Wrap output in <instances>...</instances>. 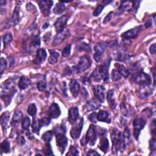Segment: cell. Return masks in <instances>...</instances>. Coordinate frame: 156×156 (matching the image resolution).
Wrapping results in <instances>:
<instances>
[{"label": "cell", "mask_w": 156, "mask_h": 156, "mask_svg": "<svg viewBox=\"0 0 156 156\" xmlns=\"http://www.w3.org/2000/svg\"><path fill=\"white\" fill-rule=\"evenodd\" d=\"M17 91L15 89V81L13 79H9L1 86V98L8 106L11 101L12 98Z\"/></svg>", "instance_id": "cell-1"}, {"label": "cell", "mask_w": 156, "mask_h": 156, "mask_svg": "<svg viewBox=\"0 0 156 156\" xmlns=\"http://www.w3.org/2000/svg\"><path fill=\"white\" fill-rule=\"evenodd\" d=\"M112 142V151L113 153L118 154L120 151L123 152L126 149V142L124 141L123 134L117 129H113L111 133Z\"/></svg>", "instance_id": "cell-2"}, {"label": "cell", "mask_w": 156, "mask_h": 156, "mask_svg": "<svg viewBox=\"0 0 156 156\" xmlns=\"http://www.w3.org/2000/svg\"><path fill=\"white\" fill-rule=\"evenodd\" d=\"M109 62H105L104 64L98 65L92 73L90 79H92L97 82H99L102 80L104 82H108L109 78Z\"/></svg>", "instance_id": "cell-3"}, {"label": "cell", "mask_w": 156, "mask_h": 156, "mask_svg": "<svg viewBox=\"0 0 156 156\" xmlns=\"http://www.w3.org/2000/svg\"><path fill=\"white\" fill-rule=\"evenodd\" d=\"M134 81L140 86H150L151 84V76L143 71H140L133 77Z\"/></svg>", "instance_id": "cell-4"}, {"label": "cell", "mask_w": 156, "mask_h": 156, "mask_svg": "<svg viewBox=\"0 0 156 156\" xmlns=\"http://www.w3.org/2000/svg\"><path fill=\"white\" fill-rule=\"evenodd\" d=\"M91 65V60L87 56H83L80 58L78 65L75 67L74 70L79 73L84 72L88 70Z\"/></svg>", "instance_id": "cell-5"}, {"label": "cell", "mask_w": 156, "mask_h": 156, "mask_svg": "<svg viewBox=\"0 0 156 156\" xmlns=\"http://www.w3.org/2000/svg\"><path fill=\"white\" fill-rule=\"evenodd\" d=\"M54 134L56 136L57 148L62 154H64L68 144V139L65 136V132H58Z\"/></svg>", "instance_id": "cell-6"}, {"label": "cell", "mask_w": 156, "mask_h": 156, "mask_svg": "<svg viewBox=\"0 0 156 156\" xmlns=\"http://www.w3.org/2000/svg\"><path fill=\"white\" fill-rule=\"evenodd\" d=\"M141 30H142L141 26L135 27L134 28H132L130 30L126 31V32L123 33L121 34V37L124 41H129L132 39H135L139 36Z\"/></svg>", "instance_id": "cell-7"}, {"label": "cell", "mask_w": 156, "mask_h": 156, "mask_svg": "<svg viewBox=\"0 0 156 156\" xmlns=\"http://www.w3.org/2000/svg\"><path fill=\"white\" fill-rule=\"evenodd\" d=\"M97 140V132H96V127L91 124L88 129L86 136V143L89 144L91 146L95 145Z\"/></svg>", "instance_id": "cell-8"}, {"label": "cell", "mask_w": 156, "mask_h": 156, "mask_svg": "<svg viewBox=\"0 0 156 156\" xmlns=\"http://www.w3.org/2000/svg\"><path fill=\"white\" fill-rule=\"evenodd\" d=\"M145 124H146V121L142 118H137L134 120V136L137 140H138L140 132L144 128Z\"/></svg>", "instance_id": "cell-9"}, {"label": "cell", "mask_w": 156, "mask_h": 156, "mask_svg": "<svg viewBox=\"0 0 156 156\" xmlns=\"http://www.w3.org/2000/svg\"><path fill=\"white\" fill-rule=\"evenodd\" d=\"M107 46V45L105 43H99L95 46V54L93 55V57H94L95 60L98 63L102 60L103 54L106 49Z\"/></svg>", "instance_id": "cell-10"}, {"label": "cell", "mask_w": 156, "mask_h": 156, "mask_svg": "<svg viewBox=\"0 0 156 156\" xmlns=\"http://www.w3.org/2000/svg\"><path fill=\"white\" fill-rule=\"evenodd\" d=\"M104 129H101V131L99 132V136L101 137V139L98 144V148L100 150L103 151L104 153L108 152L109 147V140L106 137V131Z\"/></svg>", "instance_id": "cell-11"}, {"label": "cell", "mask_w": 156, "mask_h": 156, "mask_svg": "<svg viewBox=\"0 0 156 156\" xmlns=\"http://www.w3.org/2000/svg\"><path fill=\"white\" fill-rule=\"evenodd\" d=\"M83 125H84V119L81 118L79 122H78L70 131L71 137L73 139L76 140L79 138L83 128Z\"/></svg>", "instance_id": "cell-12"}, {"label": "cell", "mask_w": 156, "mask_h": 156, "mask_svg": "<svg viewBox=\"0 0 156 156\" xmlns=\"http://www.w3.org/2000/svg\"><path fill=\"white\" fill-rule=\"evenodd\" d=\"M70 34L69 30L67 29H64V30L60 31V32L58 33L53 41V46H57L60 45L67 38H68L70 37Z\"/></svg>", "instance_id": "cell-13"}, {"label": "cell", "mask_w": 156, "mask_h": 156, "mask_svg": "<svg viewBox=\"0 0 156 156\" xmlns=\"http://www.w3.org/2000/svg\"><path fill=\"white\" fill-rule=\"evenodd\" d=\"M68 19L69 17L67 15H62L57 19L56 22L54 24V26L56 29V30L57 33L60 32V31L65 29V26L67 23Z\"/></svg>", "instance_id": "cell-14"}, {"label": "cell", "mask_w": 156, "mask_h": 156, "mask_svg": "<svg viewBox=\"0 0 156 156\" xmlns=\"http://www.w3.org/2000/svg\"><path fill=\"white\" fill-rule=\"evenodd\" d=\"M93 91L96 98L103 103L105 98V88L102 86L96 85L93 86Z\"/></svg>", "instance_id": "cell-15"}, {"label": "cell", "mask_w": 156, "mask_h": 156, "mask_svg": "<svg viewBox=\"0 0 156 156\" xmlns=\"http://www.w3.org/2000/svg\"><path fill=\"white\" fill-rule=\"evenodd\" d=\"M53 2L52 1H46V0H44V1H40L38 2L39 7L44 15L48 16L49 14L50 9L52 6H53Z\"/></svg>", "instance_id": "cell-16"}, {"label": "cell", "mask_w": 156, "mask_h": 156, "mask_svg": "<svg viewBox=\"0 0 156 156\" xmlns=\"http://www.w3.org/2000/svg\"><path fill=\"white\" fill-rule=\"evenodd\" d=\"M154 90L150 86H141L139 90V94L140 98L145 99L149 98L152 93Z\"/></svg>", "instance_id": "cell-17"}, {"label": "cell", "mask_w": 156, "mask_h": 156, "mask_svg": "<svg viewBox=\"0 0 156 156\" xmlns=\"http://www.w3.org/2000/svg\"><path fill=\"white\" fill-rule=\"evenodd\" d=\"M47 57V53L45 49L39 48L36 53V57L34 60L35 64H41L45 61Z\"/></svg>", "instance_id": "cell-18"}, {"label": "cell", "mask_w": 156, "mask_h": 156, "mask_svg": "<svg viewBox=\"0 0 156 156\" xmlns=\"http://www.w3.org/2000/svg\"><path fill=\"white\" fill-rule=\"evenodd\" d=\"M79 109L76 107H72L68 110V121L71 124L75 123L79 118Z\"/></svg>", "instance_id": "cell-19"}, {"label": "cell", "mask_w": 156, "mask_h": 156, "mask_svg": "<svg viewBox=\"0 0 156 156\" xmlns=\"http://www.w3.org/2000/svg\"><path fill=\"white\" fill-rule=\"evenodd\" d=\"M49 114L50 118L56 119L61 114L59 106L56 102H53L49 108Z\"/></svg>", "instance_id": "cell-20"}, {"label": "cell", "mask_w": 156, "mask_h": 156, "mask_svg": "<svg viewBox=\"0 0 156 156\" xmlns=\"http://www.w3.org/2000/svg\"><path fill=\"white\" fill-rule=\"evenodd\" d=\"M101 102L97 99H91L87 101L86 105V109L88 112L96 110L100 108Z\"/></svg>", "instance_id": "cell-21"}, {"label": "cell", "mask_w": 156, "mask_h": 156, "mask_svg": "<svg viewBox=\"0 0 156 156\" xmlns=\"http://www.w3.org/2000/svg\"><path fill=\"white\" fill-rule=\"evenodd\" d=\"M69 87L73 96L75 98H76L80 91V85L79 82L75 79L71 80L70 82Z\"/></svg>", "instance_id": "cell-22"}, {"label": "cell", "mask_w": 156, "mask_h": 156, "mask_svg": "<svg viewBox=\"0 0 156 156\" xmlns=\"http://www.w3.org/2000/svg\"><path fill=\"white\" fill-rule=\"evenodd\" d=\"M97 120L101 122H105L107 123H110L111 118L110 113L105 110H100L97 115Z\"/></svg>", "instance_id": "cell-23"}, {"label": "cell", "mask_w": 156, "mask_h": 156, "mask_svg": "<svg viewBox=\"0 0 156 156\" xmlns=\"http://www.w3.org/2000/svg\"><path fill=\"white\" fill-rule=\"evenodd\" d=\"M107 100L109 103L110 107L112 110H115L117 107V103L115 102V98L114 97V91L113 90H110L107 95Z\"/></svg>", "instance_id": "cell-24"}, {"label": "cell", "mask_w": 156, "mask_h": 156, "mask_svg": "<svg viewBox=\"0 0 156 156\" xmlns=\"http://www.w3.org/2000/svg\"><path fill=\"white\" fill-rule=\"evenodd\" d=\"M115 67H116V70L119 73V74L125 78H127L130 75V71L128 69H127L124 65L120 64H115Z\"/></svg>", "instance_id": "cell-25"}, {"label": "cell", "mask_w": 156, "mask_h": 156, "mask_svg": "<svg viewBox=\"0 0 156 156\" xmlns=\"http://www.w3.org/2000/svg\"><path fill=\"white\" fill-rule=\"evenodd\" d=\"M31 84L30 80L25 76H22L20 78L18 82V87L21 90H25Z\"/></svg>", "instance_id": "cell-26"}, {"label": "cell", "mask_w": 156, "mask_h": 156, "mask_svg": "<svg viewBox=\"0 0 156 156\" xmlns=\"http://www.w3.org/2000/svg\"><path fill=\"white\" fill-rule=\"evenodd\" d=\"M10 115V114L9 113V112H6L2 113L1 116V124L4 130L8 128Z\"/></svg>", "instance_id": "cell-27"}, {"label": "cell", "mask_w": 156, "mask_h": 156, "mask_svg": "<svg viewBox=\"0 0 156 156\" xmlns=\"http://www.w3.org/2000/svg\"><path fill=\"white\" fill-rule=\"evenodd\" d=\"M49 52H50V56L48 59V62L50 64L52 65L56 64L60 56L59 53L54 50H49Z\"/></svg>", "instance_id": "cell-28"}, {"label": "cell", "mask_w": 156, "mask_h": 156, "mask_svg": "<svg viewBox=\"0 0 156 156\" xmlns=\"http://www.w3.org/2000/svg\"><path fill=\"white\" fill-rule=\"evenodd\" d=\"M65 6L64 3L62 2H59L54 6L53 9V12L55 14L59 15L63 13L65 11Z\"/></svg>", "instance_id": "cell-29"}, {"label": "cell", "mask_w": 156, "mask_h": 156, "mask_svg": "<svg viewBox=\"0 0 156 156\" xmlns=\"http://www.w3.org/2000/svg\"><path fill=\"white\" fill-rule=\"evenodd\" d=\"M131 5H132V2L131 1H124L121 3V4L120 5L118 10V13L119 14H121L123 13L124 11H126V10L130 8Z\"/></svg>", "instance_id": "cell-30"}, {"label": "cell", "mask_w": 156, "mask_h": 156, "mask_svg": "<svg viewBox=\"0 0 156 156\" xmlns=\"http://www.w3.org/2000/svg\"><path fill=\"white\" fill-rule=\"evenodd\" d=\"M54 135V133L53 131H48L42 135L41 139H42V140L46 143H49V142L52 140V139H53Z\"/></svg>", "instance_id": "cell-31"}, {"label": "cell", "mask_w": 156, "mask_h": 156, "mask_svg": "<svg viewBox=\"0 0 156 156\" xmlns=\"http://www.w3.org/2000/svg\"><path fill=\"white\" fill-rule=\"evenodd\" d=\"M51 123V118L49 117H44L41 119H39L38 120V128L40 130V129L44 127V126H47Z\"/></svg>", "instance_id": "cell-32"}, {"label": "cell", "mask_w": 156, "mask_h": 156, "mask_svg": "<svg viewBox=\"0 0 156 156\" xmlns=\"http://www.w3.org/2000/svg\"><path fill=\"white\" fill-rule=\"evenodd\" d=\"M12 20L15 25H17L20 21V8L16 7L12 17Z\"/></svg>", "instance_id": "cell-33"}, {"label": "cell", "mask_w": 156, "mask_h": 156, "mask_svg": "<svg viewBox=\"0 0 156 156\" xmlns=\"http://www.w3.org/2000/svg\"><path fill=\"white\" fill-rule=\"evenodd\" d=\"M1 152H4V153H8L10 151V144L9 141L7 140H4L3 141L1 144Z\"/></svg>", "instance_id": "cell-34"}, {"label": "cell", "mask_w": 156, "mask_h": 156, "mask_svg": "<svg viewBox=\"0 0 156 156\" xmlns=\"http://www.w3.org/2000/svg\"><path fill=\"white\" fill-rule=\"evenodd\" d=\"M30 45L32 46L36 47L40 45V36L38 35L33 36L30 38Z\"/></svg>", "instance_id": "cell-35"}, {"label": "cell", "mask_w": 156, "mask_h": 156, "mask_svg": "<svg viewBox=\"0 0 156 156\" xmlns=\"http://www.w3.org/2000/svg\"><path fill=\"white\" fill-rule=\"evenodd\" d=\"M28 113L30 116L34 117L37 113V107L35 104L31 103L28 106Z\"/></svg>", "instance_id": "cell-36"}, {"label": "cell", "mask_w": 156, "mask_h": 156, "mask_svg": "<svg viewBox=\"0 0 156 156\" xmlns=\"http://www.w3.org/2000/svg\"><path fill=\"white\" fill-rule=\"evenodd\" d=\"M23 117V113L21 110H17L14 113L13 117H12V121L14 123H18L22 119Z\"/></svg>", "instance_id": "cell-37"}, {"label": "cell", "mask_w": 156, "mask_h": 156, "mask_svg": "<svg viewBox=\"0 0 156 156\" xmlns=\"http://www.w3.org/2000/svg\"><path fill=\"white\" fill-rule=\"evenodd\" d=\"M111 78L113 81H118L121 79L122 76L119 74V73L116 69H113L112 71V75H111Z\"/></svg>", "instance_id": "cell-38"}, {"label": "cell", "mask_w": 156, "mask_h": 156, "mask_svg": "<svg viewBox=\"0 0 156 156\" xmlns=\"http://www.w3.org/2000/svg\"><path fill=\"white\" fill-rule=\"evenodd\" d=\"M13 39V36L11 33H7L3 37V43L4 47H6L8 45L10 44Z\"/></svg>", "instance_id": "cell-39"}, {"label": "cell", "mask_w": 156, "mask_h": 156, "mask_svg": "<svg viewBox=\"0 0 156 156\" xmlns=\"http://www.w3.org/2000/svg\"><path fill=\"white\" fill-rule=\"evenodd\" d=\"M78 50L80 51L90 52L91 49L89 44H87L86 43H82L79 45Z\"/></svg>", "instance_id": "cell-40"}, {"label": "cell", "mask_w": 156, "mask_h": 156, "mask_svg": "<svg viewBox=\"0 0 156 156\" xmlns=\"http://www.w3.org/2000/svg\"><path fill=\"white\" fill-rule=\"evenodd\" d=\"M130 56L125 53H118L117 60L120 62H126L130 59Z\"/></svg>", "instance_id": "cell-41"}, {"label": "cell", "mask_w": 156, "mask_h": 156, "mask_svg": "<svg viewBox=\"0 0 156 156\" xmlns=\"http://www.w3.org/2000/svg\"><path fill=\"white\" fill-rule=\"evenodd\" d=\"M30 126V120L29 117H25L22 123V126L24 130H27Z\"/></svg>", "instance_id": "cell-42"}, {"label": "cell", "mask_w": 156, "mask_h": 156, "mask_svg": "<svg viewBox=\"0 0 156 156\" xmlns=\"http://www.w3.org/2000/svg\"><path fill=\"white\" fill-rule=\"evenodd\" d=\"M37 86V89L40 91H43L45 90L47 87L46 83L44 81H40L39 82H38Z\"/></svg>", "instance_id": "cell-43"}, {"label": "cell", "mask_w": 156, "mask_h": 156, "mask_svg": "<svg viewBox=\"0 0 156 156\" xmlns=\"http://www.w3.org/2000/svg\"><path fill=\"white\" fill-rule=\"evenodd\" d=\"M71 45H67L62 51V56L64 57H67L70 55L71 53Z\"/></svg>", "instance_id": "cell-44"}, {"label": "cell", "mask_w": 156, "mask_h": 156, "mask_svg": "<svg viewBox=\"0 0 156 156\" xmlns=\"http://www.w3.org/2000/svg\"><path fill=\"white\" fill-rule=\"evenodd\" d=\"M123 136L124 139V141L126 143V141H128L131 139V132L128 128V127H126L124 131V132L123 134Z\"/></svg>", "instance_id": "cell-45"}, {"label": "cell", "mask_w": 156, "mask_h": 156, "mask_svg": "<svg viewBox=\"0 0 156 156\" xmlns=\"http://www.w3.org/2000/svg\"><path fill=\"white\" fill-rule=\"evenodd\" d=\"M79 151L74 146H71L69 149L68 152L67 154V155H78Z\"/></svg>", "instance_id": "cell-46"}, {"label": "cell", "mask_w": 156, "mask_h": 156, "mask_svg": "<svg viewBox=\"0 0 156 156\" xmlns=\"http://www.w3.org/2000/svg\"><path fill=\"white\" fill-rule=\"evenodd\" d=\"M104 7V6L101 5V4H98V6L96 7V9H95L94 12H93V15L95 17H97L98 16L103 10Z\"/></svg>", "instance_id": "cell-47"}, {"label": "cell", "mask_w": 156, "mask_h": 156, "mask_svg": "<svg viewBox=\"0 0 156 156\" xmlns=\"http://www.w3.org/2000/svg\"><path fill=\"white\" fill-rule=\"evenodd\" d=\"M7 62L5 59L2 57L1 59V74L3 75L4 71L7 68Z\"/></svg>", "instance_id": "cell-48"}, {"label": "cell", "mask_w": 156, "mask_h": 156, "mask_svg": "<svg viewBox=\"0 0 156 156\" xmlns=\"http://www.w3.org/2000/svg\"><path fill=\"white\" fill-rule=\"evenodd\" d=\"M33 131L34 132L37 133L38 134V132L40 131V129L38 128V120L36 119L33 120Z\"/></svg>", "instance_id": "cell-49"}, {"label": "cell", "mask_w": 156, "mask_h": 156, "mask_svg": "<svg viewBox=\"0 0 156 156\" xmlns=\"http://www.w3.org/2000/svg\"><path fill=\"white\" fill-rule=\"evenodd\" d=\"M16 141L18 144L23 145L25 143V137L22 135H18L17 139H16Z\"/></svg>", "instance_id": "cell-50"}, {"label": "cell", "mask_w": 156, "mask_h": 156, "mask_svg": "<svg viewBox=\"0 0 156 156\" xmlns=\"http://www.w3.org/2000/svg\"><path fill=\"white\" fill-rule=\"evenodd\" d=\"M155 147H156V143H155V137L154 136L151 140H150L149 142V147H150V149L153 151L155 152Z\"/></svg>", "instance_id": "cell-51"}, {"label": "cell", "mask_w": 156, "mask_h": 156, "mask_svg": "<svg viewBox=\"0 0 156 156\" xmlns=\"http://www.w3.org/2000/svg\"><path fill=\"white\" fill-rule=\"evenodd\" d=\"M44 152H45V155H53V152H52V149H51V147L50 146V144H49V143H47L46 144V148L44 149Z\"/></svg>", "instance_id": "cell-52"}, {"label": "cell", "mask_w": 156, "mask_h": 156, "mask_svg": "<svg viewBox=\"0 0 156 156\" xmlns=\"http://www.w3.org/2000/svg\"><path fill=\"white\" fill-rule=\"evenodd\" d=\"M97 113L96 112H93L89 116L88 118L91 122L96 123L97 121H98L97 118Z\"/></svg>", "instance_id": "cell-53"}, {"label": "cell", "mask_w": 156, "mask_h": 156, "mask_svg": "<svg viewBox=\"0 0 156 156\" xmlns=\"http://www.w3.org/2000/svg\"><path fill=\"white\" fill-rule=\"evenodd\" d=\"M112 15H113V12H110L108 14V15L105 17L104 20V23L106 24V23H108L109 22V21L112 19Z\"/></svg>", "instance_id": "cell-54"}, {"label": "cell", "mask_w": 156, "mask_h": 156, "mask_svg": "<svg viewBox=\"0 0 156 156\" xmlns=\"http://www.w3.org/2000/svg\"><path fill=\"white\" fill-rule=\"evenodd\" d=\"M139 69H140V64L139 63H135L131 68V70H132L133 71H138Z\"/></svg>", "instance_id": "cell-55"}, {"label": "cell", "mask_w": 156, "mask_h": 156, "mask_svg": "<svg viewBox=\"0 0 156 156\" xmlns=\"http://www.w3.org/2000/svg\"><path fill=\"white\" fill-rule=\"evenodd\" d=\"M26 8H27L28 11L31 12V11H34V9H35V7L33 6V4H31L30 3H29L27 4Z\"/></svg>", "instance_id": "cell-56"}, {"label": "cell", "mask_w": 156, "mask_h": 156, "mask_svg": "<svg viewBox=\"0 0 156 156\" xmlns=\"http://www.w3.org/2000/svg\"><path fill=\"white\" fill-rule=\"evenodd\" d=\"M87 155H91V156H92V155L93 156H94V155H100V154L98 152H97L96 151H95V150H90V151H89L87 152Z\"/></svg>", "instance_id": "cell-57"}, {"label": "cell", "mask_w": 156, "mask_h": 156, "mask_svg": "<svg viewBox=\"0 0 156 156\" xmlns=\"http://www.w3.org/2000/svg\"><path fill=\"white\" fill-rule=\"evenodd\" d=\"M149 51H150V53L152 54H155V44H153V45H152L150 46Z\"/></svg>", "instance_id": "cell-58"}, {"label": "cell", "mask_w": 156, "mask_h": 156, "mask_svg": "<svg viewBox=\"0 0 156 156\" xmlns=\"http://www.w3.org/2000/svg\"><path fill=\"white\" fill-rule=\"evenodd\" d=\"M151 26H152V20H149L146 23H145V27H146L147 28H148L151 27Z\"/></svg>", "instance_id": "cell-59"}, {"label": "cell", "mask_w": 156, "mask_h": 156, "mask_svg": "<svg viewBox=\"0 0 156 156\" xmlns=\"http://www.w3.org/2000/svg\"><path fill=\"white\" fill-rule=\"evenodd\" d=\"M83 82H84L85 84H87V83L89 84L90 82V79L89 78H83Z\"/></svg>", "instance_id": "cell-60"}, {"label": "cell", "mask_w": 156, "mask_h": 156, "mask_svg": "<svg viewBox=\"0 0 156 156\" xmlns=\"http://www.w3.org/2000/svg\"><path fill=\"white\" fill-rule=\"evenodd\" d=\"M0 3H1V6H4V5L6 4L7 1H3V0H2V1H0Z\"/></svg>", "instance_id": "cell-61"}, {"label": "cell", "mask_w": 156, "mask_h": 156, "mask_svg": "<svg viewBox=\"0 0 156 156\" xmlns=\"http://www.w3.org/2000/svg\"><path fill=\"white\" fill-rule=\"evenodd\" d=\"M48 26H49V24L48 23H45V24L43 26V29H46Z\"/></svg>", "instance_id": "cell-62"}]
</instances>
